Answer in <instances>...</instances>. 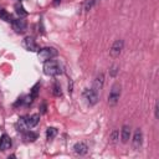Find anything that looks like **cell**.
<instances>
[{
	"label": "cell",
	"mask_w": 159,
	"mask_h": 159,
	"mask_svg": "<svg viewBox=\"0 0 159 159\" xmlns=\"http://www.w3.org/2000/svg\"><path fill=\"white\" fill-rule=\"evenodd\" d=\"M16 128H17V130H20V132H25V130L27 129V125H26V122H25V117H21V118L17 120Z\"/></svg>",
	"instance_id": "cell-16"
},
{
	"label": "cell",
	"mask_w": 159,
	"mask_h": 159,
	"mask_svg": "<svg viewBox=\"0 0 159 159\" xmlns=\"http://www.w3.org/2000/svg\"><path fill=\"white\" fill-rule=\"evenodd\" d=\"M56 135H57V129L55 127H48L47 130H46V139L47 140H52Z\"/></svg>",
	"instance_id": "cell-15"
},
{
	"label": "cell",
	"mask_w": 159,
	"mask_h": 159,
	"mask_svg": "<svg viewBox=\"0 0 159 159\" xmlns=\"http://www.w3.org/2000/svg\"><path fill=\"white\" fill-rule=\"evenodd\" d=\"M123 45H124L123 40H116V41L113 42L111 50H109L111 56H112V57H117V56H119L120 52H122V50H123Z\"/></svg>",
	"instance_id": "cell-6"
},
{
	"label": "cell",
	"mask_w": 159,
	"mask_h": 159,
	"mask_svg": "<svg viewBox=\"0 0 159 159\" xmlns=\"http://www.w3.org/2000/svg\"><path fill=\"white\" fill-rule=\"evenodd\" d=\"M25 122L27 125V129L34 128L35 125H37V123L40 122V114H32L29 117H25Z\"/></svg>",
	"instance_id": "cell-10"
},
{
	"label": "cell",
	"mask_w": 159,
	"mask_h": 159,
	"mask_svg": "<svg viewBox=\"0 0 159 159\" xmlns=\"http://www.w3.org/2000/svg\"><path fill=\"white\" fill-rule=\"evenodd\" d=\"M103 83H104V76H103V73H98L97 77L94 78V82H93V87L92 88L94 91L99 92L102 89V87H103Z\"/></svg>",
	"instance_id": "cell-12"
},
{
	"label": "cell",
	"mask_w": 159,
	"mask_h": 159,
	"mask_svg": "<svg viewBox=\"0 0 159 159\" xmlns=\"http://www.w3.org/2000/svg\"><path fill=\"white\" fill-rule=\"evenodd\" d=\"M117 139H118V130H113L112 134H111V140H112V143H116Z\"/></svg>",
	"instance_id": "cell-22"
},
{
	"label": "cell",
	"mask_w": 159,
	"mask_h": 159,
	"mask_svg": "<svg viewBox=\"0 0 159 159\" xmlns=\"http://www.w3.org/2000/svg\"><path fill=\"white\" fill-rule=\"evenodd\" d=\"M55 56H57V51L53 47H43L37 51V57L40 61L45 62L48 60H52Z\"/></svg>",
	"instance_id": "cell-2"
},
{
	"label": "cell",
	"mask_w": 159,
	"mask_h": 159,
	"mask_svg": "<svg viewBox=\"0 0 159 159\" xmlns=\"http://www.w3.org/2000/svg\"><path fill=\"white\" fill-rule=\"evenodd\" d=\"M142 143H143V133L142 130L138 128L135 132H134V135H133V147L134 149H139L142 147Z\"/></svg>",
	"instance_id": "cell-7"
},
{
	"label": "cell",
	"mask_w": 159,
	"mask_h": 159,
	"mask_svg": "<svg viewBox=\"0 0 159 159\" xmlns=\"http://www.w3.org/2000/svg\"><path fill=\"white\" fill-rule=\"evenodd\" d=\"M120 97V84L119 83H114L111 88V92L108 94V103L111 106H116L117 102L119 101Z\"/></svg>",
	"instance_id": "cell-3"
},
{
	"label": "cell",
	"mask_w": 159,
	"mask_h": 159,
	"mask_svg": "<svg viewBox=\"0 0 159 159\" xmlns=\"http://www.w3.org/2000/svg\"><path fill=\"white\" fill-rule=\"evenodd\" d=\"M83 98L88 106H94L98 102V92L93 88H86L83 91Z\"/></svg>",
	"instance_id": "cell-4"
},
{
	"label": "cell",
	"mask_w": 159,
	"mask_h": 159,
	"mask_svg": "<svg viewBox=\"0 0 159 159\" xmlns=\"http://www.w3.org/2000/svg\"><path fill=\"white\" fill-rule=\"evenodd\" d=\"M96 1H97V0H86V2H84V5H83L84 10H86V11L91 10V9H92V6L96 4Z\"/></svg>",
	"instance_id": "cell-19"
},
{
	"label": "cell",
	"mask_w": 159,
	"mask_h": 159,
	"mask_svg": "<svg viewBox=\"0 0 159 159\" xmlns=\"http://www.w3.org/2000/svg\"><path fill=\"white\" fill-rule=\"evenodd\" d=\"M15 9H16V12L20 15V17H22V16H26V15H27V12L24 10V7L21 6V4H16V5H15Z\"/></svg>",
	"instance_id": "cell-18"
},
{
	"label": "cell",
	"mask_w": 159,
	"mask_h": 159,
	"mask_svg": "<svg viewBox=\"0 0 159 159\" xmlns=\"http://www.w3.org/2000/svg\"><path fill=\"white\" fill-rule=\"evenodd\" d=\"M154 112H155V118H158V117H159V114H158V103H155V107H154Z\"/></svg>",
	"instance_id": "cell-23"
},
{
	"label": "cell",
	"mask_w": 159,
	"mask_h": 159,
	"mask_svg": "<svg viewBox=\"0 0 159 159\" xmlns=\"http://www.w3.org/2000/svg\"><path fill=\"white\" fill-rule=\"evenodd\" d=\"M73 152H75L77 155H84V154H87V152H88V147H87L86 143L78 142V143H76V144L73 145Z\"/></svg>",
	"instance_id": "cell-8"
},
{
	"label": "cell",
	"mask_w": 159,
	"mask_h": 159,
	"mask_svg": "<svg viewBox=\"0 0 159 159\" xmlns=\"http://www.w3.org/2000/svg\"><path fill=\"white\" fill-rule=\"evenodd\" d=\"M120 138H122V142L123 143H127L129 140V138H130V127H128V125H123L122 127Z\"/></svg>",
	"instance_id": "cell-13"
},
{
	"label": "cell",
	"mask_w": 159,
	"mask_h": 159,
	"mask_svg": "<svg viewBox=\"0 0 159 159\" xmlns=\"http://www.w3.org/2000/svg\"><path fill=\"white\" fill-rule=\"evenodd\" d=\"M117 72H118V65H113L111 67V70H109V75L112 77H116L117 76Z\"/></svg>",
	"instance_id": "cell-21"
},
{
	"label": "cell",
	"mask_w": 159,
	"mask_h": 159,
	"mask_svg": "<svg viewBox=\"0 0 159 159\" xmlns=\"http://www.w3.org/2000/svg\"><path fill=\"white\" fill-rule=\"evenodd\" d=\"M61 2V0H55L53 1V5H57V4H60Z\"/></svg>",
	"instance_id": "cell-24"
},
{
	"label": "cell",
	"mask_w": 159,
	"mask_h": 159,
	"mask_svg": "<svg viewBox=\"0 0 159 159\" xmlns=\"http://www.w3.org/2000/svg\"><path fill=\"white\" fill-rule=\"evenodd\" d=\"M0 19H2L4 21H7V22H12V16L4 9H0Z\"/></svg>",
	"instance_id": "cell-17"
},
{
	"label": "cell",
	"mask_w": 159,
	"mask_h": 159,
	"mask_svg": "<svg viewBox=\"0 0 159 159\" xmlns=\"http://www.w3.org/2000/svg\"><path fill=\"white\" fill-rule=\"evenodd\" d=\"M26 27H27L26 20H24L22 17H19V19L12 20V29H14L17 34H22V32H25V31H26Z\"/></svg>",
	"instance_id": "cell-5"
},
{
	"label": "cell",
	"mask_w": 159,
	"mask_h": 159,
	"mask_svg": "<svg viewBox=\"0 0 159 159\" xmlns=\"http://www.w3.org/2000/svg\"><path fill=\"white\" fill-rule=\"evenodd\" d=\"M37 137L39 135L35 132H32V130H25L24 134H22V139L25 142H35L37 139Z\"/></svg>",
	"instance_id": "cell-14"
},
{
	"label": "cell",
	"mask_w": 159,
	"mask_h": 159,
	"mask_svg": "<svg viewBox=\"0 0 159 159\" xmlns=\"http://www.w3.org/2000/svg\"><path fill=\"white\" fill-rule=\"evenodd\" d=\"M24 46H25V48L29 50V51H32V52L39 51V50H37V43L35 42V40H34L32 37H26V39L24 40Z\"/></svg>",
	"instance_id": "cell-11"
},
{
	"label": "cell",
	"mask_w": 159,
	"mask_h": 159,
	"mask_svg": "<svg viewBox=\"0 0 159 159\" xmlns=\"http://www.w3.org/2000/svg\"><path fill=\"white\" fill-rule=\"evenodd\" d=\"M62 72L61 66L55 60H48L43 62V73L47 76H58Z\"/></svg>",
	"instance_id": "cell-1"
},
{
	"label": "cell",
	"mask_w": 159,
	"mask_h": 159,
	"mask_svg": "<svg viewBox=\"0 0 159 159\" xmlns=\"http://www.w3.org/2000/svg\"><path fill=\"white\" fill-rule=\"evenodd\" d=\"M11 148V139L7 134H2L0 137V150L1 152H5L7 149Z\"/></svg>",
	"instance_id": "cell-9"
},
{
	"label": "cell",
	"mask_w": 159,
	"mask_h": 159,
	"mask_svg": "<svg viewBox=\"0 0 159 159\" xmlns=\"http://www.w3.org/2000/svg\"><path fill=\"white\" fill-rule=\"evenodd\" d=\"M53 94H55L56 97H60V96L62 94V91H61V86H60L58 83H55V86H53Z\"/></svg>",
	"instance_id": "cell-20"
}]
</instances>
